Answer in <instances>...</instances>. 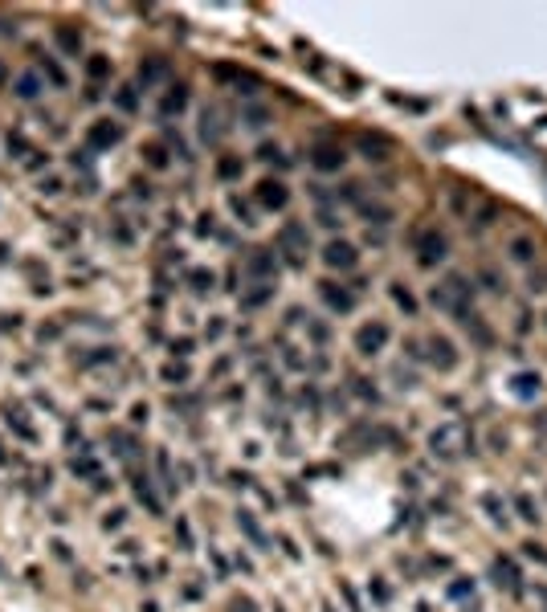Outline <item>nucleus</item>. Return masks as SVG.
I'll return each mask as SVG.
<instances>
[{
	"label": "nucleus",
	"mask_w": 547,
	"mask_h": 612,
	"mask_svg": "<svg viewBox=\"0 0 547 612\" xmlns=\"http://www.w3.org/2000/svg\"><path fill=\"white\" fill-rule=\"evenodd\" d=\"M429 449L441 462H458L465 453H474V429L465 421H446V425H437L429 433Z\"/></svg>",
	"instance_id": "obj_1"
},
{
	"label": "nucleus",
	"mask_w": 547,
	"mask_h": 612,
	"mask_svg": "<svg viewBox=\"0 0 547 612\" xmlns=\"http://www.w3.org/2000/svg\"><path fill=\"white\" fill-rule=\"evenodd\" d=\"M433 306L437 311H449V315H462V311H470V298H474V286H470V278H462V274H449V278H441L437 286H433Z\"/></svg>",
	"instance_id": "obj_2"
},
{
	"label": "nucleus",
	"mask_w": 547,
	"mask_h": 612,
	"mask_svg": "<svg viewBox=\"0 0 547 612\" xmlns=\"http://www.w3.org/2000/svg\"><path fill=\"white\" fill-rule=\"evenodd\" d=\"M446 253H449L446 233H437V229H421V233H416V262H421V265H437Z\"/></svg>",
	"instance_id": "obj_3"
},
{
	"label": "nucleus",
	"mask_w": 547,
	"mask_h": 612,
	"mask_svg": "<svg viewBox=\"0 0 547 612\" xmlns=\"http://www.w3.org/2000/svg\"><path fill=\"white\" fill-rule=\"evenodd\" d=\"M278 249H282V253H290V262H302V253L311 249L306 225H299V221H286L282 233H278Z\"/></svg>",
	"instance_id": "obj_4"
},
{
	"label": "nucleus",
	"mask_w": 547,
	"mask_h": 612,
	"mask_svg": "<svg viewBox=\"0 0 547 612\" xmlns=\"http://www.w3.org/2000/svg\"><path fill=\"white\" fill-rule=\"evenodd\" d=\"M384 343H388V323H380V318H372L355 331V351L360 355H376V351H384Z\"/></svg>",
	"instance_id": "obj_5"
},
{
	"label": "nucleus",
	"mask_w": 547,
	"mask_h": 612,
	"mask_svg": "<svg viewBox=\"0 0 547 612\" xmlns=\"http://www.w3.org/2000/svg\"><path fill=\"white\" fill-rule=\"evenodd\" d=\"M425 347H429V364L437 367V372H453V367H458V347L449 343L446 335H429Z\"/></svg>",
	"instance_id": "obj_6"
},
{
	"label": "nucleus",
	"mask_w": 547,
	"mask_h": 612,
	"mask_svg": "<svg viewBox=\"0 0 547 612\" xmlns=\"http://www.w3.org/2000/svg\"><path fill=\"white\" fill-rule=\"evenodd\" d=\"M118 139H123V127H118V123H111V118H99V123H90V131H86V143H90L94 151L115 148Z\"/></svg>",
	"instance_id": "obj_7"
},
{
	"label": "nucleus",
	"mask_w": 547,
	"mask_h": 612,
	"mask_svg": "<svg viewBox=\"0 0 547 612\" xmlns=\"http://www.w3.org/2000/svg\"><path fill=\"white\" fill-rule=\"evenodd\" d=\"M245 274L258 282H274V274H278V257L270 253V249H253L245 257Z\"/></svg>",
	"instance_id": "obj_8"
},
{
	"label": "nucleus",
	"mask_w": 547,
	"mask_h": 612,
	"mask_svg": "<svg viewBox=\"0 0 547 612\" xmlns=\"http://www.w3.org/2000/svg\"><path fill=\"white\" fill-rule=\"evenodd\" d=\"M458 323L465 327V335H470L478 347H494V331H490V323H486L478 311H462V315H458Z\"/></svg>",
	"instance_id": "obj_9"
},
{
	"label": "nucleus",
	"mask_w": 547,
	"mask_h": 612,
	"mask_svg": "<svg viewBox=\"0 0 547 612\" xmlns=\"http://www.w3.org/2000/svg\"><path fill=\"white\" fill-rule=\"evenodd\" d=\"M323 262L331 265V269H355L360 253H355V245H351V241H331V245L323 249Z\"/></svg>",
	"instance_id": "obj_10"
},
{
	"label": "nucleus",
	"mask_w": 547,
	"mask_h": 612,
	"mask_svg": "<svg viewBox=\"0 0 547 612\" xmlns=\"http://www.w3.org/2000/svg\"><path fill=\"white\" fill-rule=\"evenodd\" d=\"M311 164H315L319 172H339V167L348 164V155H343L339 143H319V148L311 151Z\"/></svg>",
	"instance_id": "obj_11"
},
{
	"label": "nucleus",
	"mask_w": 547,
	"mask_h": 612,
	"mask_svg": "<svg viewBox=\"0 0 547 612\" xmlns=\"http://www.w3.org/2000/svg\"><path fill=\"white\" fill-rule=\"evenodd\" d=\"M319 294H323V302H327L331 311H343V315L355 306V294L343 290V286H335V282H323V286H319Z\"/></svg>",
	"instance_id": "obj_12"
},
{
	"label": "nucleus",
	"mask_w": 547,
	"mask_h": 612,
	"mask_svg": "<svg viewBox=\"0 0 547 612\" xmlns=\"http://www.w3.org/2000/svg\"><path fill=\"white\" fill-rule=\"evenodd\" d=\"M258 200H262L265 208H282L286 200H290V192H286L282 180H262L258 184Z\"/></svg>",
	"instance_id": "obj_13"
},
{
	"label": "nucleus",
	"mask_w": 547,
	"mask_h": 612,
	"mask_svg": "<svg viewBox=\"0 0 547 612\" xmlns=\"http://www.w3.org/2000/svg\"><path fill=\"white\" fill-rule=\"evenodd\" d=\"M355 204H360V216L372 221V225H392V221H397L392 204H380V200H355Z\"/></svg>",
	"instance_id": "obj_14"
},
{
	"label": "nucleus",
	"mask_w": 547,
	"mask_h": 612,
	"mask_svg": "<svg viewBox=\"0 0 547 612\" xmlns=\"http://www.w3.org/2000/svg\"><path fill=\"white\" fill-rule=\"evenodd\" d=\"M200 135H204V143H221V139H225V123H221V111H216V106H209V111L200 115Z\"/></svg>",
	"instance_id": "obj_15"
},
{
	"label": "nucleus",
	"mask_w": 547,
	"mask_h": 612,
	"mask_svg": "<svg viewBox=\"0 0 547 612\" xmlns=\"http://www.w3.org/2000/svg\"><path fill=\"white\" fill-rule=\"evenodd\" d=\"M167 57H143V66H139V82L151 86V82H164L167 78Z\"/></svg>",
	"instance_id": "obj_16"
},
{
	"label": "nucleus",
	"mask_w": 547,
	"mask_h": 612,
	"mask_svg": "<svg viewBox=\"0 0 547 612\" xmlns=\"http://www.w3.org/2000/svg\"><path fill=\"white\" fill-rule=\"evenodd\" d=\"M511 392L519 400H531V396H539V376L535 372H514V380H511Z\"/></svg>",
	"instance_id": "obj_17"
},
{
	"label": "nucleus",
	"mask_w": 547,
	"mask_h": 612,
	"mask_svg": "<svg viewBox=\"0 0 547 612\" xmlns=\"http://www.w3.org/2000/svg\"><path fill=\"white\" fill-rule=\"evenodd\" d=\"M355 143H360V151H368V160H388V151H392L384 135H360Z\"/></svg>",
	"instance_id": "obj_18"
},
{
	"label": "nucleus",
	"mask_w": 547,
	"mask_h": 612,
	"mask_svg": "<svg viewBox=\"0 0 547 612\" xmlns=\"http://www.w3.org/2000/svg\"><path fill=\"white\" fill-rule=\"evenodd\" d=\"M184 102H188V90H184V86L180 82H176V86H167V94H164V102H160V115H180V111H184Z\"/></svg>",
	"instance_id": "obj_19"
},
{
	"label": "nucleus",
	"mask_w": 547,
	"mask_h": 612,
	"mask_svg": "<svg viewBox=\"0 0 547 612\" xmlns=\"http://www.w3.org/2000/svg\"><path fill=\"white\" fill-rule=\"evenodd\" d=\"M53 37H57V45H62L70 57H78V50H82V33H78L74 25H57V29H53Z\"/></svg>",
	"instance_id": "obj_20"
},
{
	"label": "nucleus",
	"mask_w": 547,
	"mask_h": 612,
	"mask_svg": "<svg viewBox=\"0 0 547 612\" xmlns=\"http://www.w3.org/2000/svg\"><path fill=\"white\" fill-rule=\"evenodd\" d=\"M494 584H498V588H511V592H519V572H514L511 560H494Z\"/></svg>",
	"instance_id": "obj_21"
},
{
	"label": "nucleus",
	"mask_w": 547,
	"mask_h": 612,
	"mask_svg": "<svg viewBox=\"0 0 547 612\" xmlns=\"http://www.w3.org/2000/svg\"><path fill=\"white\" fill-rule=\"evenodd\" d=\"M270 298H274V286H258V290L241 294V311H258V306H265Z\"/></svg>",
	"instance_id": "obj_22"
},
{
	"label": "nucleus",
	"mask_w": 547,
	"mask_h": 612,
	"mask_svg": "<svg viewBox=\"0 0 547 612\" xmlns=\"http://www.w3.org/2000/svg\"><path fill=\"white\" fill-rule=\"evenodd\" d=\"M41 94V78L37 74H21L17 78V99H37Z\"/></svg>",
	"instance_id": "obj_23"
},
{
	"label": "nucleus",
	"mask_w": 547,
	"mask_h": 612,
	"mask_svg": "<svg viewBox=\"0 0 547 612\" xmlns=\"http://www.w3.org/2000/svg\"><path fill=\"white\" fill-rule=\"evenodd\" d=\"M514 511H519V518H527V523H539V506H535V498H531V494L514 498Z\"/></svg>",
	"instance_id": "obj_24"
},
{
	"label": "nucleus",
	"mask_w": 547,
	"mask_h": 612,
	"mask_svg": "<svg viewBox=\"0 0 547 612\" xmlns=\"http://www.w3.org/2000/svg\"><path fill=\"white\" fill-rule=\"evenodd\" d=\"M511 257L527 265L531 257H535V241H527V237H514V241H511Z\"/></svg>",
	"instance_id": "obj_25"
},
{
	"label": "nucleus",
	"mask_w": 547,
	"mask_h": 612,
	"mask_svg": "<svg viewBox=\"0 0 547 612\" xmlns=\"http://www.w3.org/2000/svg\"><path fill=\"white\" fill-rule=\"evenodd\" d=\"M86 74H90V78H94V82H102V78H106V74H111V57H102V53H94V57H90V62H86Z\"/></svg>",
	"instance_id": "obj_26"
},
{
	"label": "nucleus",
	"mask_w": 547,
	"mask_h": 612,
	"mask_svg": "<svg viewBox=\"0 0 547 612\" xmlns=\"http://www.w3.org/2000/svg\"><path fill=\"white\" fill-rule=\"evenodd\" d=\"M237 527L245 530V535H249V539H253V543H265V535H262V527H258V523H253V514H249V511H241V514H237Z\"/></svg>",
	"instance_id": "obj_27"
},
{
	"label": "nucleus",
	"mask_w": 547,
	"mask_h": 612,
	"mask_svg": "<svg viewBox=\"0 0 547 612\" xmlns=\"http://www.w3.org/2000/svg\"><path fill=\"white\" fill-rule=\"evenodd\" d=\"M216 176H221V180H237V176H241V160H233V155H225V160L216 164Z\"/></svg>",
	"instance_id": "obj_28"
},
{
	"label": "nucleus",
	"mask_w": 547,
	"mask_h": 612,
	"mask_svg": "<svg viewBox=\"0 0 547 612\" xmlns=\"http://www.w3.org/2000/svg\"><path fill=\"white\" fill-rule=\"evenodd\" d=\"M478 282H482V286H490V290H507V282L498 278L490 265H482V269H478Z\"/></svg>",
	"instance_id": "obj_29"
},
{
	"label": "nucleus",
	"mask_w": 547,
	"mask_h": 612,
	"mask_svg": "<svg viewBox=\"0 0 547 612\" xmlns=\"http://www.w3.org/2000/svg\"><path fill=\"white\" fill-rule=\"evenodd\" d=\"M392 298H397V306H404V315H413L416 311V298L404 290V286H392Z\"/></svg>",
	"instance_id": "obj_30"
},
{
	"label": "nucleus",
	"mask_w": 547,
	"mask_h": 612,
	"mask_svg": "<svg viewBox=\"0 0 547 612\" xmlns=\"http://www.w3.org/2000/svg\"><path fill=\"white\" fill-rule=\"evenodd\" d=\"M143 155H148L151 167H167V155H164V148H160V143H148V148H143Z\"/></svg>",
	"instance_id": "obj_31"
},
{
	"label": "nucleus",
	"mask_w": 547,
	"mask_h": 612,
	"mask_svg": "<svg viewBox=\"0 0 547 612\" xmlns=\"http://www.w3.org/2000/svg\"><path fill=\"white\" fill-rule=\"evenodd\" d=\"M164 380L167 384H184V380H188V367H184V364H167L164 367Z\"/></svg>",
	"instance_id": "obj_32"
},
{
	"label": "nucleus",
	"mask_w": 547,
	"mask_h": 612,
	"mask_svg": "<svg viewBox=\"0 0 547 612\" xmlns=\"http://www.w3.org/2000/svg\"><path fill=\"white\" fill-rule=\"evenodd\" d=\"M188 282H192L197 290H209V286H213V274H209V269H192V274H188Z\"/></svg>",
	"instance_id": "obj_33"
},
{
	"label": "nucleus",
	"mask_w": 547,
	"mask_h": 612,
	"mask_svg": "<svg viewBox=\"0 0 547 612\" xmlns=\"http://www.w3.org/2000/svg\"><path fill=\"white\" fill-rule=\"evenodd\" d=\"M74 474H86V478H94V474H99V465L90 462V457H74Z\"/></svg>",
	"instance_id": "obj_34"
},
{
	"label": "nucleus",
	"mask_w": 547,
	"mask_h": 612,
	"mask_svg": "<svg viewBox=\"0 0 547 612\" xmlns=\"http://www.w3.org/2000/svg\"><path fill=\"white\" fill-rule=\"evenodd\" d=\"M41 69H45V74H50V82H53V86H66V74H62V69L53 66L50 57H45V62H41Z\"/></svg>",
	"instance_id": "obj_35"
},
{
	"label": "nucleus",
	"mask_w": 547,
	"mask_h": 612,
	"mask_svg": "<svg viewBox=\"0 0 547 612\" xmlns=\"http://www.w3.org/2000/svg\"><path fill=\"white\" fill-rule=\"evenodd\" d=\"M118 106H123V111H135V94H131V86H123V90H118Z\"/></svg>",
	"instance_id": "obj_36"
},
{
	"label": "nucleus",
	"mask_w": 547,
	"mask_h": 612,
	"mask_svg": "<svg viewBox=\"0 0 547 612\" xmlns=\"http://www.w3.org/2000/svg\"><path fill=\"white\" fill-rule=\"evenodd\" d=\"M523 551H527L531 560H547V551H543L539 543H523Z\"/></svg>",
	"instance_id": "obj_37"
},
{
	"label": "nucleus",
	"mask_w": 547,
	"mask_h": 612,
	"mask_svg": "<svg viewBox=\"0 0 547 612\" xmlns=\"http://www.w3.org/2000/svg\"><path fill=\"white\" fill-rule=\"evenodd\" d=\"M41 192H45V196H53V192H62V180H53V176H50V180H41Z\"/></svg>",
	"instance_id": "obj_38"
},
{
	"label": "nucleus",
	"mask_w": 547,
	"mask_h": 612,
	"mask_svg": "<svg viewBox=\"0 0 547 612\" xmlns=\"http://www.w3.org/2000/svg\"><path fill=\"white\" fill-rule=\"evenodd\" d=\"M465 592H474V584H453V588H449V596H453V600H462Z\"/></svg>",
	"instance_id": "obj_39"
},
{
	"label": "nucleus",
	"mask_w": 547,
	"mask_h": 612,
	"mask_svg": "<svg viewBox=\"0 0 547 612\" xmlns=\"http://www.w3.org/2000/svg\"><path fill=\"white\" fill-rule=\"evenodd\" d=\"M531 290H547V274H531Z\"/></svg>",
	"instance_id": "obj_40"
},
{
	"label": "nucleus",
	"mask_w": 547,
	"mask_h": 612,
	"mask_svg": "<svg viewBox=\"0 0 547 612\" xmlns=\"http://www.w3.org/2000/svg\"><path fill=\"white\" fill-rule=\"evenodd\" d=\"M9 151H25V139H21V135H9Z\"/></svg>",
	"instance_id": "obj_41"
},
{
	"label": "nucleus",
	"mask_w": 547,
	"mask_h": 612,
	"mask_svg": "<svg viewBox=\"0 0 547 612\" xmlns=\"http://www.w3.org/2000/svg\"><path fill=\"white\" fill-rule=\"evenodd\" d=\"M233 608H237V612H253V604H249V600H237Z\"/></svg>",
	"instance_id": "obj_42"
},
{
	"label": "nucleus",
	"mask_w": 547,
	"mask_h": 612,
	"mask_svg": "<svg viewBox=\"0 0 547 612\" xmlns=\"http://www.w3.org/2000/svg\"><path fill=\"white\" fill-rule=\"evenodd\" d=\"M4 82H9V69L0 66V86H4Z\"/></svg>",
	"instance_id": "obj_43"
},
{
	"label": "nucleus",
	"mask_w": 547,
	"mask_h": 612,
	"mask_svg": "<svg viewBox=\"0 0 547 612\" xmlns=\"http://www.w3.org/2000/svg\"><path fill=\"white\" fill-rule=\"evenodd\" d=\"M327 612H331V608H327Z\"/></svg>",
	"instance_id": "obj_44"
},
{
	"label": "nucleus",
	"mask_w": 547,
	"mask_h": 612,
	"mask_svg": "<svg viewBox=\"0 0 547 612\" xmlns=\"http://www.w3.org/2000/svg\"><path fill=\"white\" fill-rule=\"evenodd\" d=\"M543 318H547V315H543Z\"/></svg>",
	"instance_id": "obj_45"
}]
</instances>
